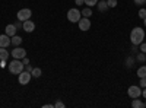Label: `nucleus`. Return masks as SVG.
Returning <instances> with one entry per match:
<instances>
[{
  "mask_svg": "<svg viewBox=\"0 0 146 108\" xmlns=\"http://www.w3.org/2000/svg\"><path fill=\"white\" fill-rule=\"evenodd\" d=\"M131 107L133 108H145V102L140 101L139 98H135V99L131 101Z\"/></svg>",
  "mask_w": 146,
  "mask_h": 108,
  "instance_id": "nucleus-14",
  "label": "nucleus"
},
{
  "mask_svg": "<svg viewBox=\"0 0 146 108\" xmlns=\"http://www.w3.org/2000/svg\"><path fill=\"white\" fill-rule=\"evenodd\" d=\"M98 2H100V0H85V5H86L88 7H92V6H96Z\"/></svg>",
  "mask_w": 146,
  "mask_h": 108,
  "instance_id": "nucleus-20",
  "label": "nucleus"
},
{
  "mask_svg": "<svg viewBox=\"0 0 146 108\" xmlns=\"http://www.w3.org/2000/svg\"><path fill=\"white\" fill-rule=\"evenodd\" d=\"M23 67H25V64H23V62H21L19 58H13L9 63V72L12 75H19L23 70Z\"/></svg>",
  "mask_w": 146,
  "mask_h": 108,
  "instance_id": "nucleus-2",
  "label": "nucleus"
},
{
  "mask_svg": "<svg viewBox=\"0 0 146 108\" xmlns=\"http://www.w3.org/2000/svg\"><path fill=\"white\" fill-rule=\"evenodd\" d=\"M127 93H129V97L130 98H139L140 95H142V89L139 88V86H130L129 88V91H127Z\"/></svg>",
  "mask_w": 146,
  "mask_h": 108,
  "instance_id": "nucleus-8",
  "label": "nucleus"
},
{
  "mask_svg": "<svg viewBox=\"0 0 146 108\" xmlns=\"http://www.w3.org/2000/svg\"><path fill=\"white\" fill-rule=\"evenodd\" d=\"M96 9H98L100 12H105V10H108L107 0H101V2H98V3H96Z\"/></svg>",
  "mask_w": 146,
  "mask_h": 108,
  "instance_id": "nucleus-13",
  "label": "nucleus"
},
{
  "mask_svg": "<svg viewBox=\"0 0 146 108\" xmlns=\"http://www.w3.org/2000/svg\"><path fill=\"white\" fill-rule=\"evenodd\" d=\"M31 79H32L31 72L22 70L21 73H19V83H21V85H28V83L31 82Z\"/></svg>",
  "mask_w": 146,
  "mask_h": 108,
  "instance_id": "nucleus-5",
  "label": "nucleus"
},
{
  "mask_svg": "<svg viewBox=\"0 0 146 108\" xmlns=\"http://www.w3.org/2000/svg\"><path fill=\"white\" fill-rule=\"evenodd\" d=\"M10 56V53L5 48V47H0V60H7Z\"/></svg>",
  "mask_w": 146,
  "mask_h": 108,
  "instance_id": "nucleus-15",
  "label": "nucleus"
},
{
  "mask_svg": "<svg viewBox=\"0 0 146 108\" xmlns=\"http://www.w3.org/2000/svg\"><path fill=\"white\" fill-rule=\"evenodd\" d=\"M145 108H146V102H145Z\"/></svg>",
  "mask_w": 146,
  "mask_h": 108,
  "instance_id": "nucleus-36",
  "label": "nucleus"
},
{
  "mask_svg": "<svg viewBox=\"0 0 146 108\" xmlns=\"http://www.w3.org/2000/svg\"><path fill=\"white\" fill-rule=\"evenodd\" d=\"M139 18L140 19H145L146 18V9H140L139 10Z\"/></svg>",
  "mask_w": 146,
  "mask_h": 108,
  "instance_id": "nucleus-23",
  "label": "nucleus"
},
{
  "mask_svg": "<svg viewBox=\"0 0 146 108\" xmlns=\"http://www.w3.org/2000/svg\"><path fill=\"white\" fill-rule=\"evenodd\" d=\"M136 60H137V62H140V63H145L146 62V53H139L137 54V57H136Z\"/></svg>",
  "mask_w": 146,
  "mask_h": 108,
  "instance_id": "nucleus-19",
  "label": "nucleus"
},
{
  "mask_svg": "<svg viewBox=\"0 0 146 108\" xmlns=\"http://www.w3.org/2000/svg\"><path fill=\"white\" fill-rule=\"evenodd\" d=\"M107 5L108 7H115L118 3H117V0H107Z\"/></svg>",
  "mask_w": 146,
  "mask_h": 108,
  "instance_id": "nucleus-21",
  "label": "nucleus"
},
{
  "mask_svg": "<svg viewBox=\"0 0 146 108\" xmlns=\"http://www.w3.org/2000/svg\"><path fill=\"white\" fill-rule=\"evenodd\" d=\"M41 73H42V70H41L40 67H34V69H32V72H31L32 78H40V76H41Z\"/></svg>",
  "mask_w": 146,
  "mask_h": 108,
  "instance_id": "nucleus-16",
  "label": "nucleus"
},
{
  "mask_svg": "<svg viewBox=\"0 0 146 108\" xmlns=\"http://www.w3.org/2000/svg\"><path fill=\"white\" fill-rule=\"evenodd\" d=\"M16 25H13V23H9V25L5 28V34L9 35V37H13V35H16Z\"/></svg>",
  "mask_w": 146,
  "mask_h": 108,
  "instance_id": "nucleus-11",
  "label": "nucleus"
},
{
  "mask_svg": "<svg viewBox=\"0 0 146 108\" xmlns=\"http://www.w3.org/2000/svg\"><path fill=\"white\" fill-rule=\"evenodd\" d=\"M22 62H23V64H29V58H28V57H23Z\"/></svg>",
  "mask_w": 146,
  "mask_h": 108,
  "instance_id": "nucleus-29",
  "label": "nucleus"
},
{
  "mask_svg": "<svg viewBox=\"0 0 146 108\" xmlns=\"http://www.w3.org/2000/svg\"><path fill=\"white\" fill-rule=\"evenodd\" d=\"M75 3H76L78 6H82V5L85 3V0H75Z\"/></svg>",
  "mask_w": 146,
  "mask_h": 108,
  "instance_id": "nucleus-28",
  "label": "nucleus"
},
{
  "mask_svg": "<svg viewBox=\"0 0 146 108\" xmlns=\"http://www.w3.org/2000/svg\"><path fill=\"white\" fill-rule=\"evenodd\" d=\"M80 18H82V13L79 9H70L67 12V21L72 23H78L80 21Z\"/></svg>",
  "mask_w": 146,
  "mask_h": 108,
  "instance_id": "nucleus-3",
  "label": "nucleus"
},
{
  "mask_svg": "<svg viewBox=\"0 0 146 108\" xmlns=\"http://www.w3.org/2000/svg\"><path fill=\"white\" fill-rule=\"evenodd\" d=\"M145 5H146V0H145Z\"/></svg>",
  "mask_w": 146,
  "mask_h": 108,
  "instance_id": "nucleus-37",
  "label": "nucleus"
},
{
  "mask_svg": "<svg viewBox=\"0 0 146 108\" xmlns=\"http://www.w3.org/2000/svg\"><path fill=\"white\" fill-rule=\"evenodd\" d=\"M135 5L142 6V5H145V0H135Z\"/></svg>",
  "mask_w": 146,
  "mask_h": 108,
  "instance_id": "nucleus-27",
  "label": "nucleus"
},
{
  "mask_svg": "<svg viewBox=\"0 0 146 108\" xmlns=\"http://www.w3.org/2000/svg\"><path fill=\"white\" fill-rule=\"evenodd\" d=\"M142 93H143V98H146V88H145V89L142 91Z\"/></svg>",
  "mask_w": 146,
  "mask_h": 108,
  "instance_id": "nucleus-34",
  "label": "nucleus"
},
{
  "mask_svg": "<svg viewBox=\"0 0 146 108\" xmlns=\"http://www.w3.org/2000/svg\"><path fill=\"white\" fill-rule=\"evenodd\" d=\"M16 28H22V22H21V21L16 23Z\"/></svg>",
  "mask_w": 146,
  "mask_h": 108,
  "instance_id": "nucleus-32",
  "label": "nucleus"
},
{
  "mask_svg": "<svg viewBox=\"0 0 146 108\" xmlns=\"http://www.w3.org/2000/svg\"><path fill=\"white\" fill-rule=\"evenodd\" d=\"M137 76L139 78H146V66H140L137 69Z\"/></svg>",
  "mask_w": 146,
  "mask_h": 108,
  "instance_id": "nucleus-17",
  "label": "nucleus"
},
{
  "mask_svg": "<svg viewBox=\"0 0 146 108\" xmlns=\"http://www.w3.org/2000/svg\"><path fill=\"white\" fill-rule=\"evenodd\" d=\"M78 25H79V29L80 31H88L89 28H91V21H89V18H80V21L78 22Z\"/></svg>",
  "mask_w": 146,
  "mask_h": 108,
  "instance_id": "nucleus-7",
  "label": "nucleus"
},
{
  "mask_svg": "<svg viewBox=\"0 0 146 108\" xmlns=\"http://www.w3.org/2000/svg\"><path fill=\"white\" fill-rule=\"evenodd\" d=\"M10 44H12V41H10V37H9V35H6V34L0 35V47H5V48H7Z\"/></svg>",
  "mask_w": 146,
  "mask_h": 108,
  "instance_id": "nucleus-10",
  "label": "nucleus"
},
{
  "mask_svg": "<svg viewBox=\"0 0 146 108\" xmlns=\"http://www.w3.org/2000/svg\"><path fill=\"white\" fill-rule=\"evenodd\" d=\"M0 67H6V60H0Z\"/></svg>",
  "mask_w": 146,
  "mask_h": 108,
  "instance_id": "nucleus-30",
  "label": "nucleus"
},
{
  "mask_svg": "<svg viewBox=\"0 0 146 108\" xmlns=\"http://www.w3.org/2000/svg\"><path fill=\"white\" fill-rule=\"evenodd\" d=\"M22 29L25 31V32H32V31L35 29V23H34L31 19H28V21H25V22H22Z\"/></svg>",
  "mask_w": 146,
  "mask_h": 108,
  "instance_id": "nucleus-9",
  "label": "nucleus"
},
{
  "mask_svg": "<svg viewBox=\"0 0 146 108\" xmlns=\"http://www.w3.org/2000/svg\"><path fill=\"white\" fill-rule=\"evenodd\" d=\"M139 47H140V51H142V53H146V42L139 44Z\"/></svg>",
  "mask_w": 146,
  "mask_h": 108,
  "instance_id": "nucleus-26",
  "label": "nucleus"
},
{
  "mask_svg": "<svg viewBox=\"0 0 146 108\" xmlns=\"http://www.w3.org/2000/svg\"><path fill=\"white\" fill-rule=\"evenodd\" d=\"M25 67H27V72H32V69H34L31 64H25Z\"/></svg>",
  "mask_w": 146,
  "mask_h": 108,
  "instance_id": "nucleus-31",
  "label": "nucleus"
},
{
  "mask_svg": "<svg viewBox=\"0 0 146 108\" xmlns=\"http://www.w3.org/2000/svg\"><path fill=\"white\" fill-rule=\"evenodd\" d=\"M54 107H56V108H64V104H63L62 101H57V102L54 104Z\"/></svg>",
  "mask_w": 146,
  "mask_h": 108,
  "instance_id": "nucleus-24",
  "label": "nucleus"
},
{
  "mask_svg": "<svg viewBox=\"0 0 146 108\" xmlns=\"http://www.w3.org/2000/svg\"><path fill=\"white\" fill-rule=\"evenodd\" d=\"M139 86L146 88V78H140V83H139Z\"/></svg>",
  "mask_w": 146,
  "mask_h": 108,
  "instance_id": "nucleus-25",
  "label": "nucleus"
},
{
  "mask_svg": "<svg viewBox=\"0 0 146 108\" xmlns=\"http://www.w3.org/2000/svg\"><path fill=\"white\" fill-rule=\"evenodd\" d=\"M145 40V31L142 27H136V28H133L131 32H130V41L133 45H139L142 44Z\"/></svg>",
  "mask_w": 146,
  "mask_h": 108,
  "instance_id": "nucleus-1",
  "label": "nucleus"
},
{
  "mask_svg": "<svg viewBox=\"0 0 146 108\" xmlns=\"http://www.w3.org/2000/svg\"><path fill=\"white\" fill-rule=\"evenodd\" d=\"M143 22H145V28H146V18H145V19H143Z\"/></svg>",
  "mask_w": 146,
  "mask_h": 108,
  "instance_id": "nucleus-35",
  "label": "nucleus"
},
{
  "mask_svg": "<svg viewBox=\"0 0 146 108\" xmlns=\"http://www.w3.org/2000/svg\"><path fill=\"white\" fill-rule=\"evenodd\" d=\"M10 56L13 57V58H19V60H22L23 57H27V50H23L22 47H15L13 51L10 53Z\"/></svg>",
  "mask_w": 146,
  "mask_h": 108,
  "instance_id": "nucleus-6",
  "label": "nucleus"
},
{
  "mask_svg": "<svg viewBox=\"0 0 146 108\" xmlns=\"http://www.w3.org/2000/svg\"><path fill=\"white\" fill-rule=\"evenodd\" d=\"M51 107H54V105H51V104H45L44 105V108H51Z\"/></svg>",
  "mask_w": 146,
  "mask_h": 108,
  "instance_id": "nucleus-33",
  "label": "nucleus"
},
{
  "mask_svg": "<svg viewBox=\"0 0 146 108\" xmlns=\"http://www.w3.org/2000/svg\"><path fill=\"white\" fill-rule=\"evenodd\" d=\"M80 13H82L83 18H89V16L92 15V10H91V7H85V9L80 12Z\"/></svg>",
  "mask_w": 146,
  "mask_h": 108,
  "instance_id": "nucleus-18",
  "label": "nucleus"
},
{
  "mask_svg": "<svg viewBox=\"0 0 146 108\" xmlns=\"http://www.w3.org/2000/svg\"><path fill=\"white\" fill-rule=\"evenodd\" d=\"M18 19L21 21V22H25V21H28V19H31V16H32V12H31V9H21L19 12H18Z\"/></svg>",
  "mask_w": 146,
  "mask_h": 108,
  "instance_id": "nucleus-4",
  "label": "nucleus"
},
{
  "mask_svg": "<svg viewBox=\"0 0 146 108\" xmlns=\"http://www.w3.org/2000/svg\"><path fill=\"white\" fill-rule=\"evenodd\" d=\"M133 64H135V60H133L131 57H129V58L126 60V67H131Z\"/></svg>",
  "mask_w": 146,
  "mask_h": 108,
  "instance_id": "nucleus-22",
  "label": "nucleus"
},
{
  "mask_svg": "<svg viewBox=\"0 0 146 108\" xmlns=\"http://www.w3.org/2000/svg\"><path fill=\"white\" fill-rule=\"evenodd\" d=\"M10 41H12V45L13 47H19L22 44V37H19V35H13V37H10Z\"/></svg>",
  "mask_w": 146,
  "mask_h": 108,
  "instance_id": "nucleus-12",
  "label": "nucleus"
}]
</instances>
